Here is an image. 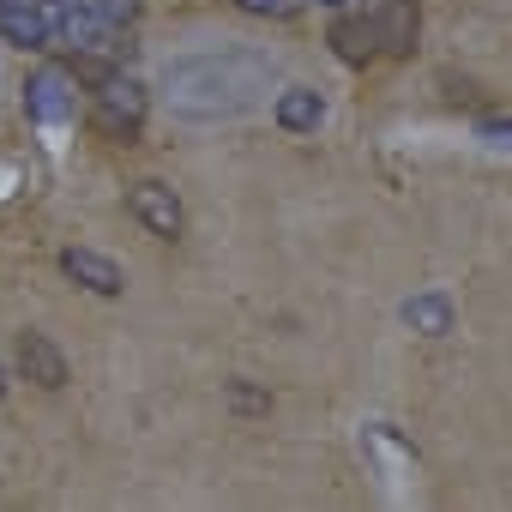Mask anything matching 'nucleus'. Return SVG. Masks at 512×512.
<instances>
[{
    "label": "nucleus",
    "mask_w": 512,
    "mask_h": 512,
    "mask_svg": "<svg viewBox=\"0 0 512 512\" xmlns=\"http://www.w3.org/2000/svg\"><path fill=\"white\" fill-rule=\"evenodd\" d=\"M0 43L13 49H49L55 43V19L43 0H0Z\"/></svg>",
    "instance_id": "obj_1"
},
{
    "label": "nucleus",
    "mask_w": 512,
    "mask_h": 512,
    "mask_svg": "<svg viewBox=\"0 0 512 512\" xmlns=\"http://www.w3.org/2000/svg\"><path fill=\"white\" fill-rule=\"evenodd\" d=\"M127 205H133V217H139L151 235H163V241H175V235H181V223H187V211H181L175 187H163V181H133Z\"/></svg>",
    "instance_id": "obj_2"
},
{
    "label": "nucleus",
    "mask_w": 512,
    "mask_h": 512,
    "mask_svg": "<svg viewBox=\"0 0 512 512\" xmlns=\"http://www.w3.org/2000/svg\"><path fill=\"white\" fill-rule=\"evenodd\" d=\"M25 109H31V121H73V73L67 67H43V73H31L25 79Z\"/></svg>",
    "instance_id": "obj_3"
},
{
    "label": "nucleus",
    "mask_w": 512,
    "mask_h": 512,
    "mask_svg": "<svg viewBox=\"0 0 512 512\" xmlns=\"http://www.w3.org/2000/svg\"><path fill=\"white\" fill-rule=\"evenodd\" d=\"M61 272H67L73 284H85L91 296H121V290H127L121 266L103 260V253H91V247H67V253H61Z\"/></svg>",
    "instance_id": "obj_4"
},
{
    "label": "nucleus",
    "mask_w": 512,
    "mask_h": 512,
    "mask_svg": "<svg viewBox=\"0 0 512 512\" xmlns=\"http://www.w3.org/2000/svg\"><path fill=\"white\" fill-rule=\"evenodd\" d=\"M332 49H338L350 67H368V61H380V55H386V43H380V13L338 19V25H332Z\"/></svg>",
    "instance_id": "obj_5"
},
{
    "label": "nucleus",
    "mask_w": 512,
    "mask_h": 512,
    "mask_svg": "<svg viewBox=\"0 0 512 512\" xmlns=\"http://www.w3.org/2000/svg\"><path fill=\"white\" fill-rule=\"evenodd\" d=\"M19 374L55 392V386H67V356H61L43 332H19Z\"/></svg>",
    "instance_id": "obj_6"
},
{
    "label": "nucleus",
    "mask_w": 512,
    "mask_h": 512,
    "mask_svg": "<svg viewBox=\"0 0 512 512\" xmlns=\"http://www.w3.org/2000/svg\"><path fill=\"white\" fill-rule=\"evenodd\" d=\"M326 121V103H320V91H308V85H290V91H278V127L284 133H314Z\"/></svg>",
    "instance_id": "obj_7"
},
{
    "label": "nucleus",
    "mask_w": 512,
    "mask_h": 512,
    "mask_svg": "<svg viewBox=\"0 0 512 512\" xmlns=\"http://www.w3.org/2000/svg\"><path fill=\"white\" fill-rule=\"evenodd\" d=\"M416 31H422L416 0H392V7H380V43H386V55H410Z\"/></svg>",
    "instance_id": "obj_8"
},
{
    "label": "nucleus",
    "mask_w": 512,
    "mask_h": 512,
    "mask_svg": "<svg viewBox=\"0 0 512 512\" xmlns=\"http://www.w3.org/2000/svg\"><path fill=\"white\" fill-rule=\"evenodd\" d=\"M404 320H410L416 332L440 338V332H452V302H446V296H410V302H404Z\"/></svg>",
    "instance_id": "obj_9"
},
{
    "label": "nucleus",
    "mask_w": 512,
    "mask_h": 512,
    "mask_svg": "<svg viewBox=\"0 0 512 512\" xmlns=\"http://www.w3.org/2000/svg\"><path fill=\"white\" fill-rule=\"evenodd\" d=\"M91 127H97L103 139H115V145H133L145 121H127V115H115V109H91Z\"/></svg>",
    "instance_id": "obj_10"
},
{
    "label": "nucleus",
    "mask_w": 512,
    "mask_h": 512,
    "mask_svg": "<svg viewBox=\"0 0 512 512\" xmlns=\"http://www.w3.org/2000/svg\"><path fill=\"white\" fill-rule=\"evenodd\" d=\"M85 7L103 19V25H115V31H127V25H139V0H85Z\"/></svg>",
    "instance_id": "obj_11"
},
{
    "label": "nucleus",
    "mask_w": 512,
    "mask_h": 512,
    "mask_svg": "<svg viewBox=\"0 0 512 512\" xmlns=\"http://www.w3.org/2000/svg\"><path fill=\"white\" fill-rule=\"evenodd\" d=\"M241 13H260V19H296L302 0H235Z\"/></svg>",
    "instance_id": "obj_12"
},
{
    "label": "nucleus",
    "mask_w": 512,
    "mask_h": 512,
    "mask_svg": "<svg viewBox=\"0 0 512 512\" xmlns=\"http://www.w3.org/2000/svg\"><path fill=\"white\" fill-rule=\"evenodd\" d=\"M488 133H494V139H506V133H512V121H494V127H488Z\"/></svg>",
    "instance_id": "obj_13"
},
{
    "label": "nucleus",
    "mask_w": 512,
    "mask_h": 512,
    "mask_svg": "<svg viewBox=\"0 0 512 512\" xmlns=\"http://www.w3.org/2000/svg\"><path fill=\"white\" fill-rule=\"evenodd\" d=\"M0 398H7V368H0Z\"/></svg>",
    "instance_id": "obj_14"
},
{
    "label": "nucleus",
    "mask_w": 512,
    "mask_h": 512,
    "mask_svg": "<svg viewBox=\"0 0 512 512\" xmlns=\"http://www.w3.org/2000/svg\"><path fill=\"white\" fill-rule=\"evenodd\" d=\"M320 7H350V0H320Z\"/></svg>",
    "instance_id": "obj_15"
},
{
    "label": "nucleus",
    "mask_w": 512,
    "mask_h": 512,
    "mask_svg": "<svg viewBox=\"0 0 512 512\" xmlns=\"http://www.w3.org/2000/svg\"><path fill=\"white\" fill-rule=\"evenodd\" d=\"M43 7H67V0H43Z\"/></svg>",
    "instance_id": "obj_16"
}]
</instances>
